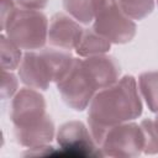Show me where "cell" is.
Segmentation results:
<instances>
[{"label": "cell", "mask_w": 158, "mask_h": 158, "mask_svg": "<svg viewBox=\"0 0 158 158\" xmlns=\"http://www.w3.org/2000/svg\"><path fill=\"white\" fill-rule=\"evenodd\" d=\"M139 125L144 137L143 153L158 154V127L156 126L154 120L146 118V120H142Z\"/></svg>", "instance_id": "obj_16"}, {"label": "cell", "mask_w": 158, "mask_h": 158, "mask_svg": "<svg viewBox=\"0 0 158 158\" xmlns=\"http://www.w3.org/2000/svg\"><path fill=\"white\" fill-rule=\"evenodd\" d=\"M15 1L20 7L33 9V10H42L48 4V0H15Z\"/></svg>", "instance_id": "obj_19"}, {"label": "cell", "mask_w": 158, "mask_h": 158, "mask_svg": "<svg viewBox=\"0 0 158 158\" xmlns=\"http://www.w3.org/2000/svg\"><path fill=\"white\" fill-rule=\"evenodd\" d=\"M122 10L132 20H143L154 10L156 0H117Z\"/></svg>", "instance_id": "obj_15"}, {"label": "cell", "mask_w": 158, "mask_h": 158, "mask_svg": "<svg viewBox=\"0 0 158 158\" xmlns=\"http://www.w3.org/2000/svg\"><path fill=\"white\" fill-rule=\"evenodd\" d=\"M0 52H1V68L5 70H15L19 68L22 60L21 48L16 46L5 33L0 37Z\"/></svg>", "instance_id": "obj_14"}, {"label": "cell", "mask_w": 158, "mask_h": 158, "mask_svg": "<svg viewBox=\"0 0 158 158\" xmlns=\"http://www.w3.org/2000/svg\"><path fill=\"white\" fill-rule=\"evenodd\" d=\"M93 28L115 44L131 42L137 31L135 21L117 0H95Z\"/></svg>", "instance_id": "obj_4"}, {"label": "cell", "mask_w": 158, "mask_h": 158, "mask_svg": "<svg viewBox=\"0 0 158 158\" xmlns=\"http://www.w3.org/2000/svg\"><path fill=\"white\" fill-rule=\"evenodd\" d=\"M63 101L75 111H84L98 93L94 80L83 63V59L74 58L70 68L57 83Z\"/></svg>", "instance_id": "obj_5"}, {"label": "cell", "mask_w": 158, "mask_h": 158, "mask_svg": "<svg viewBox=\"0 0 158 158\" xmlns=\"http://www.w3.org/2000/svg\"><path fill=\"white\" fill-rule=\"evenodd\" d=\"M142 109L137 81L132 75H125L112 85L99 90L88 110V127L98 146L100 147L111 127L136 120L141 116Z\"/></svg>", "instance_id": "obj_1"}, {"label": "cell", "mask_w": 158, "mask_h": 158, "mask_svg": "<svg viewBox=\"0 0 158 158\" xmlns=\"http://www.w3.org/2000/svg\"><path fill=\"white\" fill-rule=\"evenodd\" d=\"M19 88V79L12 73V70H1V89L0 95L2 100L14 98V95L17 93Z\"/></svg>", "instance_id": "obj_17"}, {"label": "cell", "mask_w": 158, "mask_h": 158, "mask_svg": "<svg viewBox=\"0 0 158 158\" xmlns=\"http://www.w3.org/2000/svg\"><path fill=\"white\" fill-rule=\"evenodd\" d=\"M48 26V19L41 10L17 6L1 30L21 49L37 51L47 43Z\"/></svg>", "instance_id": "obj_3"}, {"label": "cell", "mask_w": 158, "mask_h": 158, "mask_svg": "<svg viewBox=\"0 0 158 158\" xmlns=\"http://www.w3.org/2000/svg\"><path fill=\"white\" fill-rule=\"evenodd\" d=\"M56 139L63 151L80 156H102L89 127L81 121H68L56 132Z\"/></svg>", "instance_id": "obj_8"}, {"label": "cell", "mask_w": 158, "mask_h": 158, "mask_svg": "<svg viewBox=\"0 0 158 158\" xmlns=\"http://www.w3.org/2000/svg\"><path fill=\"white\" fill-rule=\"evenodd\" d=\"M138 88L148 109L158 114V70L142 73L138 77Z\"/></svg>", "instance_id": "obj_12"}, {"label": "cell", "mask_w": 158, "mask_h": 158, "mask_svg": "<svg viewBox=\"0 0 158 158\" xmlns=\"http://www.w3.org/2000/svg\"><path fill=\"white\" fill-rule=\"evenodd\" d=\"M84 65L90 73L94 84L99 90L105 89L120 79L121 68L118 62L107 54H99L93 57H86L83 59Z\"/></svg>", "instance_id": "obj_10"}, {"label": "cell", "mask_w": 158, "mask_h": 158, "mask_svg": "<svg viewBox=\"0 0 158 158\" xmlns=\"http://www.w3.org/2000/svg\"><path fill=\"white\" fill-rule=\"evenodd\" d=\"M154 122H156V126L158 127V115H157V117L154 118Z\"/></svg>", "instance_id": "obj_20"}, {"label": "cell", "mask_w": 158, "mask_h": 158, "mask_svg": "<svg viewBox=\"0 0 158 158\" xmlns=\"http://www.w3.org/2000/svg\"><path fill=\"white\" fill-rule=\"evenodd\" d=\"M46 107V100L37 89L23 88L14 95L10 118L15 139L22 147L38 149L48 146L54 138V123Z\"/></svg>", "instance_id": "obj_2"}, {"label": "cell", "mask_w": 158, "mask_h": 158, "mask_svg": "<svg viewBox=\"0 0 158 158\" xmlns=\"http://www.w3.org/2000/svg\"><path fill=\"white\" fill-rule=\"evenodd\" d=\"M17 70L21 81L28 88L47 90L52 81L56 83V70L43 49L40 52L27 51Z\"/></svg>", "instance_id": "obj_7"}, {"label": "cell", "mask_w": 158, "mask_h": 158, "mask_svg": "<svg viewBox=\"0 0 158 158\" xmlns=\"http://www.w3.org/2000/svg\"><path fill=\"white\" fill-rule=\"evenodd\" d=\"M95 0H63V7L69 16L83 25H89L94 20Z\"/></svg>", "instance_id": "obj_13"}, {"label": "cell", "mask_w": 158, "mask_h": 158, "mask_svg": "<svg viewBox=\"0 0 158 158\" xmlns=\"http://www.w3.org/2000/svg\"><path fill=\"white\" fill-rule=\"evenodd\" d=\"M143 147L144 137L141 125L133 121L111 127L100 143L102 156L109 157H138Z\"/></svg>", "instance_id": "obj_6"}, {"label": "cell", "mask_w": 158, "mask_h": 158, "mask_svg": "<svg viewBox=\"0 0 158 158\" xmlns=\"http://www.w3.org/2000/svg\"><path fill=\"white\" fill-rule=\"evenodd\" d=\"M1 6H0V16H1V27L5 26L10 16L14 14V11L17 7V4L15 0H0Z\"/></svg>", "instance_id": "obj_18"}, {"label": "cell", "mask_w": 158, "mask_h": 158, "mask_svg": "<svg viewBox=\"0 0 158 158\" xmlns=\"http://www.w3.org/2000/svg\"><path fill=\"white\" fill-rule=\"evenodd\" d=\"M111 42L104 36L98 33L93 27L84 28L78 46L75 47V53L80 58L106 54L110 51Z\"/></svg>", "instance_id": "obj_11"}, {"label": "cell", "mask_w": 158, "mask_h": 158, "mask_svg": "<svg viewBox=\"0 0 158 158\" xmlns=\"http://www.w3.org/2000/svg\"><path fill=\"white\" fill-rule=\"evenodd\" d=\"M156 1H157V4H158V0H156Z\"/></svg>", "instance_id": "obj_21"}, {"label": "cell", "mask_w": 158, "mask_h": 158, "mask_svg": "<svg viewBox=\"0 0 158 158\" xmlns=\"http://www.w3.org/2000/svg\"><path fill=\"white\" fill-rule=\"evenodd\" d=\"M83 30L84 28L81 27L80 22L74 20L72 16L63 12H57L51 17L49 21L47 43L60 49H75Z\"/></svg>", "instance_id": "obj_9"}]
</instances>
